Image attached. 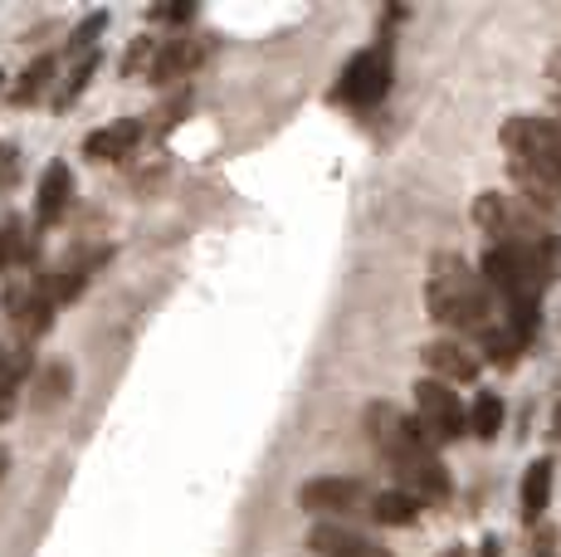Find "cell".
<instances>
[{
  "label": "cell",
  "mask_w": 561,
  "mask_h": 557,
  "mask_svg": "<svg viewBox=\"0 0 561 557\" xmlns=\"http://www.w3.org/2000/svg\"><path fill=\"white\" fill-rule=\"evenodd\" d=\"M54 64H59L54 55H39V59L30 64L25 73H20V83H15V103H35L39 93L49 89V73H54Z\"/></svg>",
  "instance_id": "19"
},
{
  "label": "cell",
  "mask_w": 561,
  "mask_h": 557,
  "mask_svg": "<svg viewBox=\"0 0 561 557\" xmlns=\"http://www.w3.org/2000/svg\"><path fill=\"white\" fill-rule=\"evenodd\" d=\"M420 357H425V367H430V377L435 382H473L479 377V357H473L463 342H449V338L425 342Z\"/></svg>",
  "instance_id": "9"
},
{
  "label": "cell",
  "mask_w": 561,
  "mask_h": 557,
  "mask_svg": "<svg viewBox=\"0 0 561 557\" xmlns=\"http://www.w3.org/2000/svg\"><path fill=\"white\" fill-rule=\"evenodd\" d=\"M352 557H391V553L376 548V543H366V548H362V553H352Z\"/></svg>",
  "instance_id": "26"
},
{
  "label": "cell",
  "mask_w": 561,
  "mask_h": 557,
  "mask_svg": "<svg viewBox=\"0 0 561 557\" xmlns=\"http://www.w3.org/2000/svg\"><path fill=\"white\" fill-rule=\"evenodd\" d=\"M69 201H73V171H69V162H49V167H45V177H39L35 220H39V225L64 220V211H69Z\"/></svg>",
  "instance_id": "11"
},
{
  "label": "cell",
  "mask_w": 561,
  "mask_h": 557,
  "mask_svg": "<svg viewBox=\"0 0 561 557\" xmlns=\"http://www.w3.org/2000/svg\"><path fill=\"white\" fill-rule=\"evenodd\" d=\"M69 387H73L69 367H49V372H45V382H39L35 406H54V401H59V396H69Z\"/></svg>",
  "instance_id": "22"
},
{
  "label": "cell",
  "mask_w": 561,
  "mask_h": 557,
  "mask_svg": "<svg viewBox=\"0 0 561 557\" xmlns=\"http://www.w3.org/2000/svg\"><path fill=\"white\" fill-rule=\"evenodd\" d=\"M0 79H5V73H0Z\"/></svg>",
  "instance_id": "29"
},
{
  "label": "cell",
  "mask_w": 561,
  "mask_h": 557,
  "mask_svg": "<svg viewBox=\"0 0 561 557\" xmlns=\"http://www.w3.org/2000/svg\"><path fill=\"white\" fill-rule=\"evenodd\" d=\"M415 425L425 431L430 445H445L459 441L469 431V411L459 406V391H449V382H415Z\"/></svg>",
  "instance_id": "4"
},
{
  "label": "cell",
  "mask_w": 561,
  "mask_h": 557,
  "mask_svg": "<svg viewBox=\"0 0 561 557\" xmlns=\"http://www.w3.org/2000/svg\"><path fill=\"white\" fill-rule=\"evenodd\" d=\"M20 177V152L10 143H0V191H10Z\"/></svg>",
  "instance_id": "23"
},
{
  "label": "cell",
  "mask_w": 561,
  "mask_h": 557,
  "mask_svg": "<svg viewBox=\"0 0 561 557\" xmlns=\"http://www.w3.org/2000/svg\"><path fill=\"white\" fill-rule=\"evenodd\" d=\"M469 431L479 435V441H493V435L503 431V401L493 391H479V401H473V411H469Z\"/></svg>",
  "instance_id": "16"
},
{
  "label": "cell",
  "mask_w": 561,
  "mask_h": 557,
  "mask_svg": "<svg viewBox=\"0 0 561 557\" xmlns=\"http://www.w3.org/2000/svg\"><path fill=\"white\" fill-rule=\"evenodd\" d=\"M103 30H107V15H89V20H83V25L69 35V55L89 59V55H93V39H99Z\"/></svg>",
  "instance_id": "21"
},
{
  "label": "cell",
  "mask_w": 561,
  "mask_h": 557,
  "mask_svg": "<svg viewBox=\"0 0 561 557\" xmlns=\"http://www.w3.org/2000/svg\"><path fill=\"white\" fill-rule=\"evenodd\" d=\"M386 89H391V49L376 45V49H362V55L347 59L332 99L352 103V109H371V103L386 99Z\"/></svg>",
  "instance_id": "5"
},
{
  "label": "cell",
  "mask_w": 561,
  "mask_h": 557,
  "mask_svg": "<svg viewBox=\"0 0 561 557\" xmlns=\"http://www.w3.org/2000/svg\"><path fill=\"white\" fill-rule=\"evenodd\" d=\"M552 503V459H533L523 475V519L537 523Z\"/></svg>",
  "instance_id": "13"
},
{
  "label": "cell",
  "mask_w": 561,
  "mask_h": 557,
  "mask_svg": "<svg viewBox=\"0 0 561 557\" xmlns=\"http://www.w3.org/2000/svg\"><path fill=\"white\" fill-rule=\"evenodd\" d=\"M30 260V235H25V220L10 216L5 225H0V274L15 270V264Z\"/></svg>",
  "instance_id": "15"
},
{
  "label": "cell",
  "mask_w": 561,
  "mask_h": 557,
  "mask_svg": "<svg viewBox=\"0 0 561 557\" xmlns=\"http://www.w3.org/2000/svg\"><path fill=\"white\" fill-rule=\"evenodd\" d=\"M552 83H557V99H561V55L552 59Z\"/></svg>",
  "instance_id": "27"
},
{
  "label": "cell",
  "mask_w": 561,
  "mask_h": 557,
  "mask_svg": "<svg viewBox=\"0 0 561 557\" xmlns=\"http://www.w3.org/2000/svg\"><path fill=\"white\" fill-rule=\"evenodd\" d=\"M523 348H527V342L517 338L508 323H499L489 338H483V352H489V362H493V367H513V362L523 357Z\"/></svg>",
  "instance_id": "18"
},
{
  "label": "cell",
  "mask_w": 561,
  "mask_h": 557,
  "mask_svg": "<svg viewBox=\"0 0 561 557\" xmlns=\"http://www.w3.org/2000/svg\"><path fill=\"white\" fill-rule=\"evenodd\" d=\"M473 220H479L483 230L493 235V245H508V250L537 254V260H547V264L557 260V240L542 230V225H537L533 211H523L513 196H499V191L479 196V206H473Z\"/></svg>",
  "instance_id": "3"
},
{
  "label": "cell",
  "mask_w": 561,
  "mask_h": 557,
  "mask_svg": "<svg viewBox=\"0 0 561 557\" xmlns=\"http://www.w3.org/2000/svg\"><path fill=\"white\" fill-rule=\"evenodd\" d=\"M5 469H10V455H5V445H0V479H5Z\"/></svg>",
  "instance_id": "28"
},
{
  "label": "cell",
  "mask_w": 561,
  "mask_h": 557,
  "mask_svg": "<svg viewBox=\"0 0 561 557\" xmlns=\"http://www.w3.org/2000/svg\"><path fill=\"white\" fill-rule=\"evenodd\" d=\"M196 10L191 5H171V10H152V20H191Z\"/></svg>",
  "instance_id": "25"
},
{
  "label": "cell",
  "mask_w": 561,
  "mask_h": 557,
  "mask_svg": "<svg viewBox=\"0 0 561 557\" xmlns=\"http://www.w3.org/2000/svg\"><path fill=\"white\" fill-rule=\"evenodd\" d=\"M205 39H186V35H176V39H167V45L157 49V59H152V83H176V79H191V73L201 69V59H205Z\"/></svg>",
  "instance_id": "10"
},
{
  "label": "cell",
  "mask_w": 561,
  "mask_h": 557,
  "mask_svg": "<svg viewBox=\"0 0 561 557\" xmlns=\"http://www.w3.org/2000/svg\"><path fill=\"white\" fill-rule=\"evenodd\" d=\"M508 171L533 206H561V123L542 113H513L503 123Z\"/></svg>",
  "instance_id": "1"
},
{
  "label": "cell",
  "mask_w": 561,
  "mask_h": 557,
  "mask_svg": "<svg viewBox=\"0 0 561 557\" xmlns=\"http://www.w3.org/2000/svg\"><path fill=\"white\" fill-rule=\"evenodd\" d=\"M30 357L25 352H0V421L10 416V406H15V391H20V377H25Z\"/></svg>",
  "instance_id": "17"
},
{
  "label": "cell",
  "mask_w": 561,
  "mask_h": 557,
  "mask_svg": "<svg viewBox=\"0 0 561 557\" xmlns=\"http://www.w3.org/2000/svg\"><path fill=\"white\" fill-rule=\"evenodd\" d=\"M362 548H366V538L357 528H342V523H318L308 533V553H318V557H352Z\"/></svg>",
  "instance_id": "14"
},
{
  "label": "cell",
  "mask_w": 561,
  "mask_h": 557,
  "mask_svg": "<svg viewBox=\"0 0 561 557\" xmlns=\"http://www.w3.org/2000/svg\"><path fill=\"white\" fill-rule=\"evenodd\" d=\"M425 304H430V318L455 333H473V338H489L503 318H493V288L483 274H473L459 254H439L430 264V278H425Z\"/></svg>",
  "instance_id": "2"
},
{
  "label": "cell",
  "mask_w": 561,
  "mask_h": 557,
  "mask_svg": "<svg viewBox=\"0 0 561 557\" xmlns=\"http://www.w3.org/2000/svg\"><path fill=\"white\" fill-rule=\"evenodd\" d=\"M420 509H425V499H415L410 489H381V495L371 499V513L376 523H386V528H410V523L420 519Z\"/></svg>",
  "instance_id": "12"
},
{
  "label": "cell",
  "mask_w": 561,
  "mask_h": 557,
  "mask_svg": "<svg viewBox=\"0 0 561 557\" xmlns=\"http://www.w3.org/2000/svg\"><path fill=\"white\" fill-rule=\"evenodd\" d=\"M142 137H147V127L137 123V117H123V123L99 127V133L83 137V157H89V162H127V157L142 147Z\"/></svg>",
  "instance_id": "8"
},
{
  "label": "cell",
  "mask_w": 561,
  "mask_h": 557,
  "mask_svg": "<svg viewBox=\"0 0 561 557\" xmlns=\"http://www.w3.org/2000/svg\"><path fill=\"white\" fill-rule=\"evenodd\" d=\"M362 479H347V475H322V479H308L298 489V509L304 513H318V519H342L362 503Z\"/></svg>",
  "instance_id": "7"
},
{
  "label": "cell",
  "mask_w": 561,
  "mask_h": 557,
  "mask_svg": "<svg viewBox=\"0 0 561 557\" xmlns=\"http://www.w3.org/2000/svg\"><path fill=\"white\" fill-rule=\"evenodd\" d=\"M362 425H366V441L376 445V455L391 465V459H401L405 450H415V445H425V431L415 425V416H405V411H396L391 401H371L362 411Z\"/></svg>",
  "instance_id": "6"
},
{
  "label": "cell",
  "mask_w": 561,
  "mask_h": 557,
  "mask_svg": "<svg viewBox=\"0 0 561 557\" xmlns=\"http://www.w3.org/2000/svg\"><path fill=\"white\" fill-rule=\"evenodd\" d=\"M93 69H99V55H89V59H79L73 64V73L59 83V93H54V109H69V103H79L83 99V89H89V79H93Z\"/></svg>",
  "instance_id": "20"
},
{
  "label": "cell",
  "mask_w": 561,
  "mask_h": 557,
  "mask_svg": "<svg viewBox=\"0 0 561 557\" xmlns=\"http://www.w3.org/2000/svg\"><path fill=\"white\" fill-rule=\"evenodd\" d=\"M186 109H191V93H176V99L161 109V133H167L171 123H181V113H186Z\"/></svg>",
  "instance_id": "24"
}]
</instances>
